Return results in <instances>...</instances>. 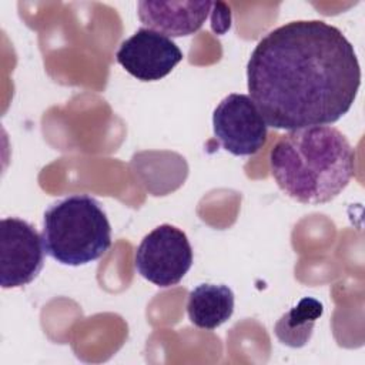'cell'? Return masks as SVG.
<instances>
[{
	"label": "cell",
	"mask_w": 365,
	"mask_h": 365,
	"mask_svg": "<svg viewBox=\"0 0 365 365\" xmlns=\"http://www.w3.org/2000/svg\"><path fill=\"white\" fill-rule=\"evenodd\" d=\"M361 67L344 33L322 20H297L267 33L247 63V87L268 127L298 130L345 115Z\"/></svg>",
	"instance_id": "cell-1"
},
{
	"label": "cell",
	"mask_w": 365,
	"mask_h": 365,
	"mask_svg": "<svg viewBox=\"0 0 365 365\" xmlns=\"http://www.w3.org/2000/svg\"><path fill=\"white\" fill-rule=\"evenodd\" d=\"M234 292L227 285L201 284L190 291L187 315L192 325L201 329H215L231 318Z\"/></svg>",
	"instance_id": "cell-9"
},
{
	"label": "cell",
	"mask_w": 365,
	"mask_h": 365,
	"mask_svg": "<svg viewBox=\"0 0 365 365\" xmlns=\"http://www.w3.org/2000/svg\"><path fill=\"white\" fill-rule=\"evenodd\" d=\"M44 251L63 265H86L111 247V225L91 195L73 194L48 205L41 231Z\"/></svg>",
	"instance_id": "cell-3"
},
{
	"label": "cell",
	"mask_w": 365,
	"mask_h": 365,
	"mask_svg": "<svg viewBox=\"0 0 365 365\" xmlns=\"http://www.w3.org/2000/svg\"><path fill=\"white\" fill-rule=\"evenodd\" d=\"M355 153L335 127L291 130L272 145L269 168L289 198L308 205L334 200L354 175Z\"/></svg>",
	"instance_id": "cell-2"
},
{
	"label": "cell",
	"mask_w": 365,
	"mask_h": 365,
	"mask_svg": "<svg viewBox=\"0 0 365 365\" xmlns=\"http://www.w3.org/2000/svg\"><path fill=\"white\" fill-rule=\"evenodd\" d=\"M41 235L27 221L6 217L0 221V284L19 288L30 284L44 265Z\"/></svg>",
	"instance_id": "cell-5"
},
{
	"label": "cell",
	"mask_w": 365,
	"mask_h": 365,
	"mask_svg": "<svg viewBox=\"0 0 365 365\" xmlns=\"http://www.w3.org/2000/svg\"><path fill=\"white\" fill-rule=\"evenodd\" d=\"M322 314V302L312 297H305L275 322L274 332L284 345L301 348L311 339L315 322Z\"/></svg>",
	"instance_id": "cell-10"
},
{
	"label": "cell",
	"mask_w": 365,
	"mask_h": 365,
	"mask_svg": "<svg viewBox=\"0 0 365 365\" xmlns=\"http://www.w3.org/2000/svg\"><path fill=\"white\" fill-rule=\"evenodd\" d=\"M267 123L247 94L231 93L212 114V130L218 143L232 155H252L267 141Z\"/></svg>",
	"instance_id": "cell-6"
},
{
	"label": "cell",
	"mask_w": 365,
	"mask_h": 365,
	"mask_svg": "<svg viewBox=\"0 0 365 365\" xmlns=\"http://www.w3.org/2000/svg\"><path fill=\"white\" fill-rule=\"evenodd\" d=\"M138 274L157 287L177 285L192 265V248L184 231L161 224L150 231L135 250Z\"/></svg>",
	"instance_id": "cell-4"
},
{
	"label": "cell",
	"mask_w": 365,
	"mask_h": 365,
	"mask_svg": "<svg viewBox=\"0 0 365 365\" xmlns=\"http://www.w3.org/2000/svg\"><path fill=\"white\" fill-rule=\"evenodd\" d=\"M115 58L137 80L157 81L182 60V51L168 36L141 27L120 44Z\"/></svg>",
	"instance_id": "cell-7"
},
{
	"label": "cell",
	"mask_w": 365,
	"mask_h": 365,
	"mask_svg": "<svg viewBox=\"0 0 365 365\" xmlns=\"http://www.w3.org/2000/svg\"><path fill=\"white\" fill-rule=\"evenodd\" d=\"M212 1H138V19L148 29L171 37L190 36L205 23Z\"/></svg>",
	"instance_id": "cell-8"
}]
</instances>
